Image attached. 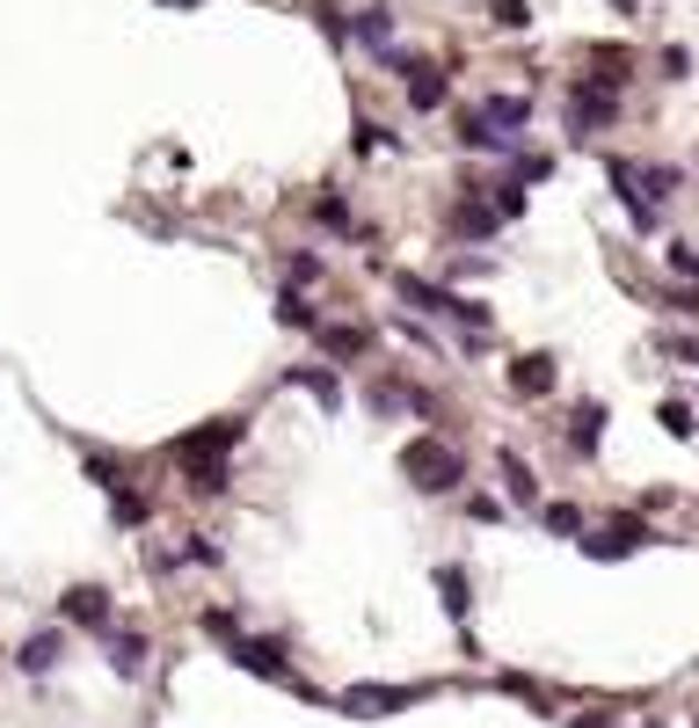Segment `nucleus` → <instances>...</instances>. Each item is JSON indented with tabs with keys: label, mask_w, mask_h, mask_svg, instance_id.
I'll return each instance as SVG.
<instances>
[{
	"label": "nucleus",
	"mask_w": 699,
	"mask_h": 728,
	"mask_svg": "<svg viewBox=\"0 0 699 728\" xmlns=\"http://www.w3.org/2000/svg\"><path fill=\"white\" fill-rule=\"evenodd\" d=\"M568 728H619V714H568Z\"/></svg>",
	"instance_id": "nucleus-32"
},
{
	"label": "nucleus",
	"mask_w": 699,
	"mask_h": 728,
	"mask_svg": "<svg viewBox=\"0 0 699 728\" xmlns=\"http://www.w3.org/2000/svg\"><path fill=\"white\" fill-rule=\"evenodd\" d=\"M59 663H66V634H59V626H44V634H30V642L15 648V670L22 677H52Z\"/></svg>",
	"instance_id": "nucleus-12"
},
{
	"label": "nucleus",
	"mask_w": 699,
	"mask_h": 728,
	"mask_svg": "<svg viewBox=\"0 0 699 728\" xmlns=\"http://www.w3.org/2000/svg\"><path fill=\"white\" fill-rule=\"evenodd\" d=\"M59 620H66V626H87V634H109V626H117V605H109L103 583H66Z\"/></svg>",
	"instance_id": "nucleus-9"
},
{
	"label": "nucleus",
	"mask_w": 699,
	"mask_h": 728,
	"mask_svg": "<svg viewBox=\"0 0 699 728\" xmlns=\"http://www.w3.org/2000/svg\"><path fill=\"white\" fill-rule=\"evenodd\" d=\"M278 321H284L292 335H314V329H321V313L306 306V292H278Z\"/></svg>",
	"instance_id": "nucleus-23"
},
{
	"label": "nucleus",
	"mask_w": 699,
	"mask_h": 728,
	"mask_svg": "<svg viewBox=\"0 0 699 728\" xmlns=\"http://www.w3.org/2000/svg\"><path fill=\"white\" fill-rule=\"evenodd\" d=\"M495 30H532V0H489Z\"/></svg>",
	"instance_id": "nucleus-28"
},
{
	"label": "nucleus",
	"mask_w": 699,
	"mask_h": 728,
	"mask_svg": "<svg viewBox=\"0 0 699 728\" xmlns=\"http://www.w3.org/2000/svg\"><path fill=\"white\" fill-rule=\"evenodd\" d=\"M314 219L328 226V233H349V197H343V190H321V197H314Z\"/></svg>",
	"instance_id": "nucleus-26"
},
{
	"label": "nucleus",
	"mask_w": 699,
	"mask_h": 728,
	"mask_svg": "<svg viewBox=\"0 0 699 728\" xmlns=\"http://www.w3.org/2000/svg\"><path fill=\"white\" fill-rule=\"evenodd\" d=\"M81 467H87V481L103 488V496H117V488L132 481V474H124V459H117V451H103V445H81Z\"/></svg>",
	"instance_id": "nucleus-21"
},
{
	"label": "nucleus",
	"mask_w": 699,
	"mask_h": 728,
	"mask_svg": "<svg viewBox=\"0 0 699 728\" xmlns=\"http://www.w3.org/2000/svg\"><path fill=\"white\" fill-rule=\"evenodd\" d=\"M503 211H495V197H452V205H445V233H452V241H495V233H503Z\"/></svg>",
	"instance_id": "nucleus-7"
},
{
	"label": "nucleus",
	"mask_w": 699,
	"mask_h": 728,
	"mask_svg": "<svg viewBox=\"0 0 699 728\" xmlns=\"http://www.w3.org/2000/svg\"><path fill=\"white\" fill-rule=\"evenodd\" d=\"M168 8H197V0H168Z\"/></svg>",
	"instance_id": "nucleus-33"
},
{
	"label": "nucleus",
	"mask_w": 699,
	"mask_h": 728,
	"mask_svg": "<svg viewBox=\"0 0 699 728\" xmlns=\"http://www.w3.org/2000/svg\"><path fill=\"white\" fill-rule=\"evenodd\" d=\"M248 437V416H211L205 430L168 437V459L182 467V488L190 496H227V451Z\"/></svg>",
	"instance_id": "nucleus-2"
},
{
	"label": "nucleus",
	"mask_w": 699,
	"mask_h": 728,
	"mask_svg": "<svg viewBox=\"0 0 699 728\" xmlns=\"http://www.w3.org/2000/svg\"><path fill=\"white\" fill-rule=\"evenodd\" d=\"M656 423H664L678 445H692V437H699V423H692V408H685V401H664V408H656Z\"/></svg>",
	"instance_id": "nucleus-27"
},
{
	"label": "nucleus",
	"mask_w": 699,
	"mask_h": 728,
	"mask_svg": "<svg viewBox=\"0 0 699 728\" xmlns=\"http://www.w3.org/2000/svg\"><path fill=\"white\" fill-rule=\"evenodd\" d=\"M430 693V685H349L335 707L343 714H357V721H379V714H401V707H416V699Z\"/></svg>",
	"instance_id": "nucleus-8"
},
{
	"label": "nucleus",
	"mask_w": 699,
	"mask_h": 728,
	"mask_svg": "<svg viewBox=\"0 0 699 728\" xmlns=\"http://www.w3.org/2000/svg\"><path fill=\"white\" fill-rule=\"evenodd\" d=\"M648 539H656L648 518H605V524L583 532V554H591V561H627V554H641Z\"/></svg>",
	"instance_id": "nucleus-6"
},
{
	"label": "nucleus",
	"mask_w": 699,
	"mask_h": 728,
	"mask_svg": "<svg viewBox=\"0 0 699 728\" xmlns=\"http://www.w3.org/2000/svg\"><path fill=\"white\" fill-rule=\"evenodd\" d=\"M349 37H357L365 52L386 59V44H394V8H386V0H372V8H349Z\"/></svg>",
	"instance_id": "nucleus-15"
},
{
	"label": "nucleus",
	"mask_w": 699,
	"mask_h": 728,
	"mask_svg": "<svg viewBox=\"0 0 699 728\" xmlns=\"http://www.w3.org/2000/svg\"><path fill=\"white\" fill-rule=\"evenodd\" d=\"M591 66H597V81H612V87H619V81H627V66H634V52H627V44H597V52H591Z\"/></svg>",
	"instance_id": "nucleus-25"
},
{
	"label": "nucleus",
	"mask_w": 699,
	"mask_h": 728,
	"mask_svg": "<svg viewBox=\"0 0 699 728\" xmlns=\"http://www.w3.org/2000/svg\"><path fill=\"white\" fill-rule=\"evenodd\" d=\"M394 467H401V481L416 488V496H452V488L467 481V459H459V445H452V437H437V430L408 437Z\"/></svg>",
	"instance_id": "nucleus-4"
},
{
	"label": "nucleus",
	"mask_w": 699,
	"mask_h": 728,
	"mask_svg": "<svg viewBox=\"0 0 699 728\" xmlns=\"http://www.w3.org/2000/svg\"><path fill=\"white\" fill-rule=\"evenodd\" d=\"M467 518L473 524H503V503H495V496H467Z\"/></svg>",
	"instance_id": "nucleus-30"
},
{
	"label": "nucleus",
	"mask_w": 699,
	"mask_h": 728,
	"mask_svg": "<svg viewBox=\"0 0 699 728\" xmlns=\"http://www.w3.org/2000/svg\"><path fill=\"white\" fill-rule=\"evenodd\" d=\"M445 103H452V81L416 59V66H408V110H416V117H430V110H445Z\"/></svg>",
	"instance_id": "nucleus-16"
},
{
	"label": "nucleus",
	"mask_w": 699,
	"mask_h": 728,
	"mask_svg": "<svg viewBox=\"0 0 699 728\" xmlns=\"http://www.w3.org/2000/svg\"><path fill=\"white\" fill-rule=\"evenodd\" d=\"M314 343H321V357H328V364H365L372 350H379V335L357 329V321H321Z\"/></svg>",
	"instance_id": "nucleus-11"
},
{
	"label": "nucleus",
	"mask_w": 699,
	"mask_h": 728,
	"mask_svg": "<svg viewBox=\"0 0 699 728\" xmlns=\"http://www.w3.org/2000/svg\"><path fill=\"white\" fill-rule=\"evenodd\" d=\"M664 262H670V270H678V278H685V284H699V248H685V241H670V248H664Z\"/></svg>",
	"instance_id": "nucleus-29"
},
{
	"label": "nucleus",
	"mask_w": 699,
	"mask_h": 728,
	"mask_svg": "<svg viewBox=\"0 0 699 728\" xmlns=\"http://www.w3.org/2000/svg\"><path fill=\"white\" fill-rule=\"evenodd\" d=\"M561 110H568V132H576V139H597V132L619 124V87L597 81V73H576L568 95H561Z\"/></svg>",
	"instance_id": "nucleus-5"
},
{
	"label": "nucleus",
	"mask_w": 699,
	"mask_h": 728,
	"mask_svg": "<svg viewBox=\"0 0 699 728\" xmlns=\"http://www.w3.org/2000/svg\"><path fill=\"white\" fill-rule=\"evenodd\" d=\"M103 648H109V670H117V677H139L146 656H154V648H146V634H124V626H109Z\"/></svg>",
	"instance_id": "nucleus-19"
},
{
	"label": "nucleus",
	"mask_w": 699,
	"mask_h": 728,
	"mask_svg": "<svg viewBox=\"0 0 699 728\" xmlns=\"http://www.w3.org/2000/svg\"><path fill=\"white\" fill-rule=\"evenodd\" d=\"M437 597H445L452 626L467 634V620H473V583H467V569H459V561H445V569H437Z\"/></svg>",
	"instance_id": "nucleus-17"
},
{
	"label": "nucleus",
	"mask_w": 699,
	"mask_h": 728,
	"mask_svg": "<svg viewBox=\"0 0 699 728\" xmlns=\"http://www.w3.org/2000/svg\"><path fill=\"white\" fill-rule=\"evenodd\" d=\"M685 73H692V52H685V44H670V52H664V81H685Z\"/></svg>",
	"instance_id": "nucleus-31"
},
{
	"label": "nucleus",
	"mask_w": 699,
	"mask_h": 728,
	"mask_svg": "<svg viewBox=\"0 0 699 728\" xmlns=\"http://www.w3.org/2000/svg\"><path fill=\"white\" fill-rule=\"evenodd\" d=\"M495 474H503V488H510V503H524V510L540 503V474H532V459H524V451H518V445H503V451H495Z\"/></svg>",
	"instance_id": "nucleus-14"
},
{
	"label": "nucleus",
	"mask_w": 699,
	"mask_h": 728,
	"mask_svg": "<svg viewBox=\"0 0 699 728\" xmlns=\"http://www.w3.org/2000/svg\"><path fill=\"white\" fill-rule=\"evenodd\" d=\"M197 634H211V642L227 648V656L241 663L248 677H270V685H284V693H299V699H321L314 685H306V677L292 670V656H284V642H278V634H248V626L233 620V612H219V605H211V612H197Z\"/></svg>",
	"instance_id": "nucleus-1"
},
{
	"label": "nucleus",
	"mask_w": 699,
	"mask_h": 728,
	"mask_svg": "<svg viewBox=\"0 0 699 728\" xmlns=\"http://www.w3.org/2000/svg\"><path fill=\"white\" fill-rule=\"evenodd\" d=\"M328 284V256L321 248H292L284 256V292H321Z\"/></svg>",
	"instance_id": "nucleus-18"
},
{
	"label": "nucleus",
	"mask_w": 699,
	"mask_h": 728,
	"mask_svg": "<svg viewBox=\"0 0 699 728\" xmlns=\"http://www.w3.org/2000/svg\"><path fill=\"white\" fill-rule=\"evenodd\" d=\"M503 379H510V394H518V401H546L561 386V357H554V350H524V357H510Z\"/></svg>",
	"instance_id": "nucleus-10"
},
{
	"label": "nucleus",
	"mask_w": 699,
	"mask_h": 728,
	"mask_svg": "<svg viewBox=\"0 0 699 728\" xmlns=\"http://www.w3.org/2000/svg\"><path fill=\"white\" fill-rule=\"evenodd\" d=\"M109 518L124 524V532H139V524H154V488H139V481H124L117 496H109Z\"/></svg>",
	"instance_id": "nucleus-20"
},
{
	"label": "nucleus",
	"mask_w": 699,
	"mask_h": 728,
	"mask_svg": "<svg viewBox=\"0 0 699 728\" xmlns=\"http://www.w3.org/2000/svg\"><path fill=\"white\" fill-rule=\"evenodd\" d=\"M292 386H306L321 408H343V379H335L328 364H292Z\"/></svg>",
	"instance_id": "nucleus-22"
},
{
	"label": "nucleus",
	"mask_w": 699,
	"mask_h": 728,
	"mask_svg": "<svg viewBox=\"0 0 699 728\" xmlns=\"http://www.w3.org/2000/svg\"><path fill=\"white\" fill-rule=\"evenodd\" d=\"M394 292H401V306H416L422 321H452L459 335H495V306L452 292V284H430V278H416V270H394Z\"/></svg>",
	"instance_id": "nucleus-3"
},
{
	"label": "nucleus",
	"mask_w": 699,
	"mask_h": 728,
	"mask_svg": "<svg viewBox=\"0 0 699 728\" xmlns=\"http://www.w3.org/2000/svg\"><path fill=\"white\" fill-rule=\"evenodd\" d=\"M540 524H546V532H554V539H583V532H591L576 503H540Z\"/></svg>",
	"instance_id": "nucleus-24"
},
{
	"label": "nucleus",
	"mask_w": 699,
	"mask_h": 728,
	"mask_svg": "<svg viewBox=\"0 0 699 728\" xmlns=\"http://www.w3.org/2000/svg\"><path fill=\"white\" fill-rule=\"evenodd\" d=\"M597 445H605V401H576V408H568V451H576V459H597Z\"/></svg>",
	"instance_id": "nucleus-13"
}]
</instances>
